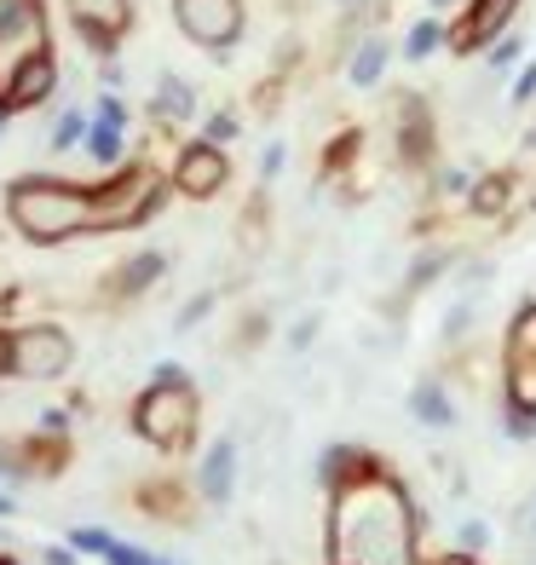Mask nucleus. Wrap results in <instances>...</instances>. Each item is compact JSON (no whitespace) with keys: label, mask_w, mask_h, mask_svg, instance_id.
<instances>
[{"label":"nucleus","mask_w":536,"mask_h":565,"mask_svg":"<svg viewBox=\"0 0 536 565\" xmlns=\"http://www.w3.org/2000/svg\"><path fill=\"white\" fill-rule=\"evenodd\" d=\"M323 548L329 565H427L416 502L387 461L375 473L341 484V491H329Z\"/></svg>","instance_id":"obj_1"},{"label":"nucleus","mask_w":536,"mask_h":565,"mask_svg":"<svg viewBox=\"0 0 536 565\" xmlns=\"http://www.w3.org/2000/svg\"><path fill=\"white\" fill-rule=\"evenodd\" d=\"M7 220L18 225V237L53 248V243L98 231V196H93V185H75V179L30 173V179H12L7 185Z\"/></svg>","instance_id":"obj_2"},{"label":"nucleus","mask_w":536,"mask_h":565,"mask_svg":"<svg viewBox=\"0 0 536 565\" xmlns=\"http://www.w3.org/2000/svg\"><path fill=\"white\" fill-rule=\"evenodd\" d=\"M133 427L144 445L157 450H185L196 433V387L179 364H157V381L133 404Z\"/></svg>","instance_id":"obj_3"},{"label":"nucleus","mask_w":536,"mask_h":565,"mask_svg":"<svg viewBox=\"0 0 536 565\" xmlns=\"http://www.w3.org/2000/svg\"><path fill=\"white\" fill-rule=\"evenodd\" d=\"M93 196H98V231H133V225L162 214L168 185H162V173H150L139 162H121V173L110 185H93Z\"/></svg>","instance_id":"obj_4"},{"label":"nucleus","mask_w":536,"mask_h":565,"mask_svg":"<svg viewBox=\"0 0 536 565\" xmlns=\"http://www.w3.org/2000/svg\"><path fill=\"white\" fill-rule=\"evenodd\" d=\"M46 58V12L41 0H0V98L23 64Z\"/></svg>","instance_id":"obj_5"},{"label":"nucleus","mask_w":536,"mask_h":565,"mask_svg":"<svg viewBox=\"0 0 536 565\" xmlns=\"http://www.w3.org/2000/svg\"><path fill=\"white\" fill-rule=\"evenodd\" d=\"M173 23L202 53H232L243 41V0H173Z\"/></svg>","instance_id":"obj_6"},{"label":"nucleus","mask_w":536,"mask_h":565,"mask_svg":"<svg viewBox=\"0 0 536 565\" xmlns=\"http://www.w3.org/2000/svg\"><path fill=\"white\" fill-rule=\"evenodd\" d=\"M69 364H75V341L64 335L58 323L12 329V375H23V381H58Z\"/></svg>","instance_id":"obj_7"},{"label":"nucleus","mask_w":536,"mask_h":565,"mask_svg":"<svg viewBox=\"0 0 536 565\" xmlns=\"http://www.w3.org/2000/svg\"><path fill=\"white\" fill-rule=\"evenodd\" d=\"M519 0H468L462 18L444 23V46L450 53H491V46L514 30Z\"/></svg>","instance_id":"obj_8"},{"label":"nucleus","mask_w":536,"mask_h":565,"mask_svg":"<svg viewBox=\"0 0 536 565\" xmlns=\"http://www.w3.org/2000/svg\"><path fill=\"white\" fill-rule=\"evenodd\" d=\"M393 145L404 168H432V145H439V121L421 93H398L393 105Z\"/></svg>","instance_id":"obj_9"},{"label":"nucleus","mask_w":536,"mask_h":565,"mask_svg":"<svg viewBox=\"0 0 536 565\" xmlns=\"http://www.w3.org/2000/svg\"><path fill=\"white\" fill-rule=\"evenodd\" d=\"M225 179H232V162H225V145H208V139H196L179 150V162H173V191L179 196H214L225 191Z\"/></svg>","instance_id":"obj_10"},{"label":"nucleus","mask_w":536,"mask_h":565,"mask_svg":"<svg viewBox=\"0 0 536 565\" xmlns=\"http://www.w3.org/2000/svg\"><path fill=\"white\" fill-rule=\"evenodd\" d=\"M127 0H69V23L82 30V41L93 46V53H110V46L121 41L127 30Z\"/></svg>","instance_id":"obj_11"},{"label":"nucleus","mask_w":536,"mask_h":565,"mask_svg":"<svg viewBox=\"0 0 536 565\" xmlns=\"http://www.w3.org/2000/svg\"><path fill=\"white\" fill-rule=\"evenodd\" d=\"M121 134H127V105L105 93V98H98V116L87 127V145L82 150H87L98 168H121V145H127Z\"/></svg>","instance_id":"obj_12"},{"label":"nucleus","mask_w":536,"mask_h":565,"mask_svg":"<svg viewBox=\"0 0 536 565\" xmlns=\"http://www.w3.org/2000/svg\"><path fill=\"white\" fill-rule=\"evenodd\" d=\"M380 468V456L369 450V445H329L323 456H318V484L323 491H341V484H352V479H364V473H375Z\"/></svg>","instance_id":"obj_13"},{"label":"nucleus","mask_w":536,"mask_h":565,"mask_svg":"<svg viewBox=\"0 0 536 565\" xmlns=\"http://www.w3.org/2000/svg\"><path fill=\"white\" fill-rule=\"evenodd\" d=\"M196 491L208 497L214 508L232 502L237 491V439H214L208 456H202V468H196Z\"/></svg>","instance_id":"obj_14"},{"label":"nucleus","mask_w":536,"mask_h":565,"mask_svg":"<svg viewBox=\"0 0 536 565\" xmlns=\"http://www.w3.org/2000/svg\"><path fill=\"white\" fill-rule=\"evenodd\" d=\"M58 93V64H53V53L46 58H35V64H23L18 70V82L7 87V98H0V110H35V105H46V98Z\"/></svg>","instance_id":"obj_15"},{"label":"nucleus","mask_w":536,"mask_h":565,"mask_svg":"<svg viewBox=\"0 0 536 565\" xmlns=\"http://www.w3.org/2000/svg\"><path fill=\"white\" fill-rule=\"evenodd\" d=\"M387 64H393V46H387V35H364L352 46V58H346V82L357 87V93H369V87H380V75H387Z\"/></svg>","instance_id":"obj_16"},{"label":"nucleus","mask_w":536,"mask_h":565,"mask_svg":"<svg viewBox=\"0 0 536 565\" xmlns=\"http://www.w3.org/2000/svg\"><path fill=\"white\" fill-rule=\"evenodd\" d=\"M162 271H168V260H162L157 248H144V254H133V260H121V266L110 271V295H116V300H139Z\"/></svg>","instance_id":"obj_17"},{"label":"nucleus","mask_w":536,"mask_h":565,"mask_svg":"<svg viewBox=\"0 0 536 565\" xmlns=\"http://www.w3.org/2000/svg\"><path fill=\"white\" fill-rule=\"evenodd\" d=\"M410 416L421 422V427H450L455 422V398L444 393V381H416L410 387Z\"/></svg>","instance_id":"obj_18"},{"label":"nucleus","mask_w":536,"mask_h":565,"mask_svg":"<svg viewBox=\"0 0 536 565\" xmlns=\"http://www.w3.org/2000/svg\"><path fill=\"white\" fill-rule=\"evenodd\" d=\"M507 202H514V173H473V191H468V209L479 214V220H491V214H502Z\"/></svg>","instance_id":"obj_19"},{"label":"nucleus","mask_w":536,"mask_h":565,"mask_svg":"<svg viewBox=\"0 0 536 565\" xmlns=\"http://www.w3.org/2000/svg\"><path fill=\"white\" fill-rule=\"evenodd\" d=\"M150 110H157L162 121H191V116H196V93H191L185 75H162L157 98H150Z\"/></svg>","instance_id":"obj_20"},{"label":"nucleus","mask_w":536,"mask_h":565,"mask_svg":"<svg viewBox=\"0 0 536 565\" xmlns=\"http://www.w3.org/2000/svg\"><path fill=\"white\" fill-rule=\"evenodd\" d=\"M502 358H536V300H519L502 329Z\"/></svg>","instance_id":"obj_21"},{"label":"nucleus","mask_w":536,"mask_h":565,"mask_svg":"<svg viewBox=\"0 0 536 565\" xmlns=\"http://www.w3.org/2000/svg\"><path fill=\"white\" fill-rule=\"evenodd\" d=\"M432 53H444V18H416L410 30H404V58H432Z\"/></svg>","instance_id":"obj_22"},{"label":"nucleus","mask_w":536,"mask_h":565,"mask_svg":"<svg viewBox=\"0 0 536 565\" xmlns=\"http://www.w3.org/2000/svg\"><path fill=\"white\" fill-rule=\"evenodd\" d=\"M444 271H450V248H427V254H416V266H410L404 282H410V295H421L427 282H439Z\"/></svg>","instance_id":"obj_23"},{"label":"nucleus","mask_w":536,"mask_h":565,"mask_svg":"<svg viewBox=\"0 0 536 565\" xmlns=\"http://www.w3.org/2000/svg\"><path fill=\"white\" fill-rule=\"evenodd\" d=\"M87 116L82 110H64L58 121H53V150H75V145H87Z\"/></svg>","instance_id":"obj_24"},{"label":"nucleus","mask_w":536,"mask_h":565,"mask_svg":"<svg viewBox=\"0 0 536 565\" xmlns=\"http://www.w3.org/2000/svg\"><path fill=\"white\" fill-rule=\"evenodd\" d=\"M357 145H364V134H357V127H352V134H335V139H329V157H323V173H341L346 162H357Z\"/></svg>","instance_id":"obj_25"},{"label":"nucleus","mask_w":536,"mask_h":565,"mask_svg":"<svg viewBox=\"0 0 536 565\" xmlns=\"http://www.w3.org/2000/svg\"><path fill=\"white\" fill-rule=\"evenodd\" d=\"M484 64H491V70H519V64H525V41L507 30V35L491 46V53H484Z\"/></svg>","instance_id":"obj_26"},{"label":"nucleus","mask_w":536,"mask_h":565,"mask_svg":"<svg viewBox=\"0 0 536 565\" xmlns=\"http://www.w3.org/2000/svg\"><path fill=\"white\" fill-rule=\"evenodd\" d=\"M105 565H162L150 548H139V543H127V536H110V548H105Z\"/></svg>","instance_id":"obj_27"},{"label":"nucleus","mask_w":536,"mask_h":565,"mask_svg":"<svg viewBox=\"0 0 536 565\" xmlns=\"http://www.w3.org/2000/svg\"><path fill=\"white\" fill-rule=\"evenodd\" d=\"M69 548H75V554H98V559H105L110 531H105V525H75V531H69Z\"/></svg>","instance_id":"obj_28"},{"label":"nucleus","mask_w":536,"mask_h":565,"mask_svg":"<svg viewBox=\"0 0 536 565\" xmlns=\"http://www.w3.org/2000/svg\"><path fill=\"white\" fill-rule=\"evenodd\" d=\"M202 139H208V145H232L237 139V110H214L208 121H202Z\"/></svg>","instance_id":"obj_29"},{"label":"nucleus","mask_w":536,"mask_h":565,"mask_svg":"<svg viewBox=\"0 0 536 565\" xmlns=\"http://www.w3.org/2000/svg\"><path fill=\"white\" fill-rule=\"evenodd\" d=\"M536 98V58L514 70V87H507V105H530Z\"/></svg>","instance_id":"obj_30"},{"label":"nucleus","mask_w":536,"mask_h":565,"mask_svg":"<svg viewBox=\"0 0 536 565\" xmlns=\"http://www.w3.org/2000/svg\"><path fill=\"white\" fill-rule=\"evenodd\" d=\"M439 191H450V196H455V191H473V173H468V168H444V173H439Z\"/></svg>","instance_id":"obj_31"},{"label":"nucleus","mask_w":536,"mask_h":565,"mask_svg":"<svg viewBox=\"0 0 536 565\" xmlns=\"http://www.w3.org/2000/svg\"><path fill=\"white\" fill-rule=\"evenodd\" d=\"M484 543H491V531H484L479 520H468V525H462V548H468V554H479Z\"/></svg>","instance_id":"obj_32"},{"label":"nucleus","mask_w":536,"mask_h":565,"mask_svg":"<svg viewBox=\"0 0 536 565\" xmlns=\"http://www.w3.org/2000/svg\"><path fill=\"white\" fill-rule=\"evenodd\" d=\"M208 306H214V295H196V300L185 306V312H179V329H191L196 318H208Z\"/></svg>","instance_id":"obj_33"},{"label":"nucleus","mask_w":536,"mask_h":565,"mask_svg":"<svg viewBox=\"0 0 536 565\" xmlns=\"http://www.w3.org/2000/svg\"><path fill=\"white\" fill-rule=\"evenodd\" d=\"M260 173H266V179H277V173H283V145H266V157H260Z\"/></svg>","instance_id":"obj_34"},{"label":"nucleus","mask_w":536,"mask_h":565,"mask_svg":"<svg viewBox=\"0 0 536 565\" xmlns=\"http://www.w3.org/2000/svg\"><path fill=\"white\" fill-rule=\"evenodd\" d=\"M41 433H53V439H58V433H69V416H64V409H46V416H41Z\"/></svg>","instance_id":"obj_35"},{"label":"nucleus","mask_w":536,"mask_h":565,"mask_svg":"<svg viewBox=\"0 0 536 565\" xmlns=\"http://www.w3.org/2000/svg\"><path fill=\"white\" fill-rule=\"evenodd\" d=\"M0 375H12V329H0Z\"/></svg>","instance_id":"obj_36"},{"label":"nucleus","mask_w":536,"mask_h":565,"mask_svg":"<svg viewBox=\"0 0 536 565\" xmlns=\"http://www.w3.org/2000/svg\"><path fill=\"white\" fill-rule=\"evenodd\" d=\"M427 565H479V554H468V548H455V554H444V559H427Z\"/></svg>","instance_id":"obj_37"},{"label":"nucleus","mask_w":536,"mask_h":565,"mask_svg":"<svg viewBox=\"0 0 536 565\" xmlns=\"http://www.w3.org/2000/svg\"><path fill=\"white\" fill-rule=\"evenodd\" d=\"M46 565H75V548L64 543V548H46Z\"/></svg>","instance_id":"obj_38"},{"label":"nucleus","mask_w":536,"mask_h":565,"mask_svg":"<svg viewBox=\"0 0 536 565\" xmlns=\"http://www.w3.org/2000/svg\"><path fill=\"white\" fill-rule=\"evenodd\" d=\"M312 329H318L312 318H300V323H294V335H289V341H294V347H305V341H312Z\"/></svg>","instance_id":"obj_39"},{"label":"nucleus","mask_w":536,"mask_h":565,"mask_svg":"<svg viewBox=\"0 0 536 565\" xmlns=\"http://www.w3.org/2000/svg\"><path fill=\"white\" fill-rule=\"evenodd\" d=\"M427 7H432V18H439V12H455V7H468V0H427Z\"/></svg>","instance_id":"obj_40"},{"label":"nucleus","mask_w":536,"mask_h":565,"mask_svg":"<svg viewBox=\"0 0 536 565\" xmlns=\"http://www.w3.org/2000/svg\"><path fill=\"white\" fill-rule=\"evenodd\" d=\"M341 7H346V12H369V7H375V0H341Z\"/></svg>","instance_id":"obj_41"},{"label":"nucleus","mask_w":536,"mask_h":565,"mask_svg":"<svg viewBox=\"0 0 536 565\" xmlns=\"http://www.w3.org/2000/svg\"><path fill=\"white\" fill-rule=\"evenodd\" d=\"M12 508H18V502H12L7 491H0V520H7V513H12Z\"/></svg>","instance_id":"obj_42"},{"label":"nucleus","mask_w":536,"mask_h":565,"mask_svg":"<svg viewBox=\"0 0 536 565\" xmlns=\"http://www.w3.org/2000/svg\"><path fill=\"white\" fill-rule=\"evenodd\" d=\"M525 145H530V150H536V127H530V134H525Z\"/></svg>","instance_id":"obj_43"},{"label":"nucleus","mask_w":536,"mask_h":565,"mask_svg":"<svg viewBox=\"0 0 536 565\" xmlns=\"http://www.w3.org/2000/svg\"><path fill=\"white\" fill-rule=\"evenodd\" d=\"M0 565H18V559H12V554H0Z\"/></svg>","instance_id":"obj_44"},{"label":"nucleus","mask_w":536,"mask_h":565,"mask_svg":"<svg viewBox=\"0 0 536 565\" xmlns=\"http://www.w3.org/2000/svg\"><path fill=\"white\" fill-rule=\"evenodd\" d=\"M0 127H7V110H0Z\"/></svg>","instance_id":"obj_45"},{"label":"nucleus","mask_w":536,"mask_h":565,"mask_svg":"<svg viewBox=\"0 0 536 565\" xmlns=\"http://www.w3.org/2000/svg\"><path fill=\"white\" fill-rule=\"evenodd\" d=\"M162 565H173V559H162Z\"/></svg>","instance_id":"obj_46"}]
</instances>
